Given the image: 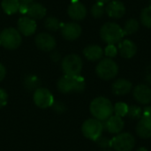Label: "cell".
<instances>
[{"mask_svg":"<svg viewBox=\"0 0 151 151\" xmlns=\"http://www.w3.org/2000/svg\"><path fill=\"white\" fill-rule=\"evenodd\" d=\"M92 116L97 120L105 121L112 116L114 112V106L111 102L106 97L99 96L95 98L89 106Z\"/></svg>","mask_w":151,"mask_h":151,"instance_id":"cell-1","label":"cell"},{"mask_svg":"<svg viewBox=\"0 0 151 151\" xmlns=\"http://www.w3.org/2000/svg\"><path fill=\"white\" fill-rule=\"evenodd\" d=\"M57 85L58 90L64 94H68L73 91L82 92L86 87L85 80L81 75L69 76L65 74L58 80Z\"/></svg>","mask_w":151,"mask_h":151,"instance_id":"cell-2","label":"cell"},{"mask_svg":"<svg viewBox=\"0 0 151 151\" xmlns=\"http://www.w3.org/2000/svg\"><path fill=\"white\" fill-rule=\"evenodd\" d=\"M125 35L123 28L115 22H107L100 29V36L107 44H116L122 41Z\"/></svg>","mask_w":151,"mask_h":151,"instance_id":"cell-3","label":"cell"},{"mask_svg":"<svg viewBox=\"0 0 151 151\" xmlns=\"http://www.w3.org/2000/svg\"><path fill=\"white\" fill-rule=\"evenodd\" d=\"M96 73L100 79L110 81L117 76L119 73V65L113 59L106 58L98 63L96 68Z\"/></svg>","mask_w":151,"mask_h":151,"instance_id":"cell-4","label":"cell"},{"mask_svg":"<svg viewBox=\"0 0 151 151\" xmlns=\"http://www.w3.org/2000/svg\"><path fill=\"white\" fill-rule=\"evenodd\" d=\"M21 41L20 33L13 27H7L0 34V43L7 50H15L19 48Z\"/></svg>","mask_w":151,"mask_h":151,"instance_id":"cell-5","label":"cell"},{"mask_svg":"<svg viewBox=\"0 0 151 151\" xmlns=\"http://www.w3.org/2000/svg\"><path fill=\"white\" fill-rule=\"evenodd\" d=\"M82 59L76 54H70L65 56L61 63V67L65 75L77 76L80 75L82 70Z\"/></svg>","mask_w":151,"mask_h":151,"instance_id":"cell-6","label":"cell"},{"mask_svg":"<svg viewBox=\"0 0 151 151\" xmlns=\"http://www.w3.org/2000/svg\"><path fill=\"white\" fill-rule=\"evenodd\" d=\"M103 131V123L96 119H87L81 127V132L83 135L91 141H97L102 136Z\"/></svg>","mask_w":151,"mask_h":151,"instance_id":"cell-7","label":"cell"},{"mask_svg":"<svg viewBox=\"0 0 151 151\" xmlns=\"http://www.w3.org/2000/svg\"><path fill=\"white\" fill-rule=\"evenodd\" d=\"M135 146V139L129 133H122L111 140V147L115 151H131Z\"/></svg>","mask_w":151,"mask_h":151,"instance_id":"cell-8","label":"cell"},{"mask_svg":"<svg viewBox=\"0 0 151 151\" xmlns=\"http://www.w3.org/2000/svg\"><path fill=\"white\" fill-rule=\"evenodd\" d=\"M33 100L35 105L41 109L50 108L55 102L51 92L45 88H39L34 91Z\"/></svg>","mask_w":151,"mask_h":151,"instance_id":"cell-9","label":"cell"},{"mask_svg":"<svg viewBox=\"0 0 151 151\" xmlns=\"http://www.w3.org/2000/svg\"><path fill=\"white\" fill-rule=\"evenodd\" d=\"M35 45L38 49L43 51H51L56 48L55 38L48 33H40L35 36Z\"/></svg>","mask_w":151,"mask_h":151,"instance_id":"cell-10","label":"cell"},{"mask_svg":"<svg viewBox=\"0 0 151 151\" xmlns=\"http://www.w3.org/2000/svg\"><path fill=\"white\" fill-rule=\"evenodd\" d=\"M81 27L75 22H69L61 27V34L63 37L68 41H74L81 35Z\"/></svg>","mask_w":151,"mask_h":151,"instance_id":"cell-11","label":"cell"},{"mask_svg":"<svg viewBox=\"0 0 151 151\" xmlns=\"http://www.w3.org/2000/svg\"><path fill=\"white\" fill-rule=\"evenodd\" d=\"M134 99L142 104H149L151 103V88L145 84L137 85L133 91Z\"/></svg>","mask_w":151,"mask_h":151,"instance_id":"cell-12","label":"cell"},{"mask_svg":"<svg viewBox=\"0 0 151 151\" xmlns=\"http://www.w3.org/2000/svg\"><path fill=\"white\" fill-rule=\"evenodd\" d=\"M105 12L112 19H120L126 13L124 4L119 0H111L105 6Z\"/></svg>","mask_w":151,"mask_h":151,"instance_id":"cell-13","label":"cell"},{"mask_svg":"<svg viewBox=\"0 0 151 151\" xmlns=\"http://www.w3.org/2000/svg\"><path fill=\"white\" fill-rule=\"evenodd\" d=\"M18 30L20 34L29 36L35 34L36 30L35 20L29 17H22L18 20Z\"/></svg>","mask_w":151,"mask_h":151,"instance_id":"cell-14","label":"cell"},{"mask_svg":"<svg viewBox=\"0 0 151 151\" xmlns=\"http://www.w3.org/2000/svg\"><path fill=\"white\" fill-rule=\"evenodd\" d=\"M103 126H104V129L107 130L109 133L119 134L123 130L125 124H124V121L121 117L115 115V116H111L108 119H106L104 121V123H103Z\"/></svg>","mask_w":151,"mask_h":151,"instance_id":"cell-15","label":"cell"},{"mask_svg":"<svg viewBox=\"0 0 151 151\" xmlns=\"http://www.w3.org/2000/svg\"><path fill=\"white\" fill-rule=\"evenodd\" d=\"M67 13L73 20H82L87 15V8L83 4L75 1L68 6Z\"/></svg>","mask_w":151,"mask_h":151,"instance_id":"cell-16","label":"cell"},{"mask_svg":"<svg viewBox=\"0 0 151 151\" xmlns=\"http://www.w3.org/2000/svg\"><path fill=\"white\" fill-rule=\"evenodd\" d=\"M136 133L139 137L142 139H149L151 137V116H142L137 126Z\"/></svg>","mask_w":151,"mask_h":151,"instance_id":"cell-17","label":"cell"},{"mask_svg":"<svg viewBox=\"0 0 151 151\" xmlns=\"http://www.w3.org/2000/svg\"><path fill=\"white\" fill-rule=\"evenodd\" d=\"M119 51L122 58H132L137 52V47L132 41L123 40L119 42Z\"/></svg>","mask_w":151,"mask_h":151,"instance_id":"cell-18","label":"cell"},{"mask_svg":"<svg viewBox=\"0 0 151 151\" xmlns=\"http://www.w3.org/2000/svg\"><path fill=\"white\" fill-rule=\"evenodd\" d=\"M133 88L131 81L126 79H119L113 82L111 86L112 93L116 96H125L127 95Z\"/></svg>","mask_w":151,"mask_h":151,"instance_id":"cell-19","label":"cell"},{"mask_svg":"<svg viewBox=\"0 0 151 151\" xmlns=\"http://www.w3.org/2000/svg\"><path fill=\"white\" fill-rule=\"evenodd\" d=\"M27 14V17L33 19L34 20L41 19L46 15V8L41 4L32 3L28 4Z\"/></svg>","mask_w":151,"mask_h":151,"instance_id":"cell-20","label":"cell"},{"mask_svg":"<svg viewBox=\"0 0 151 151\" xmlns=\"http://www.w3.org/2000/svg\"><path fill=\"white\" fill-rule=\"evenodd\" d=\"M83 55L89 61H97L103 58L104 50L98 45H88L83 50Z\"/></svg>","mask_w":151,"mask_h":151,"instance_id":"cell-21","label":"cell"},{"mask_svg":"<svg viewBox=\"0 0 151 151\" xmlns=\"http://www.w3.org/2000/svg\"><path fill=\"white\" fill-rule=\"evenodd\" d=\"M19 0H2L1 6L4 12L7 14L16 13L19 9Z\"/></svg>","mask_w":151,"mask_h":151,"instance_id":"cell-22","label":"cell"},{"mask_svg":"<svg viewBox=\"0 0 151 151\" xmlns=\"http://www.w3.org/2000/svg\"><path fill=\"white\" fill-rule=\"evenodd\" d=\"M40 79L36 75L30 74L24 79V87L29 91H35L37 88H40Z\"/></svg>","mask_w":151,"mask_h":151,"instance_id":"cell-23","label":"cell"},{"mask_svg":"<svg viewBox=\"0 0 151 151\" xmlns=\"http://www.w3.org/2000/svg\"><path fill=\"white\" fill-rule=\"evenodd\" d=\"M139 29V22L135 19H128L124 26L123 31L125 35H133L136 33Z\"/></svg>","mask_w":151,"mask_h":151,"instance_id":"cell-24","label":"cell"},{"mask_svg":"<svg viewBox=\"0 0 151 151\" xmlns=\"http://www.w3.org/2000/svg\"><path fill=\"white\" fill-rule=\"evenodd\" d=\"M141 22L148 28H151V6L145 7L141 12Z\"/></svg>","mask_w":151,"mask_h":151,"instance_id":"cell-25","label":"cell"},{"mask_svg":"<svg viewBox=\"0 0 151 151\" xmlns=\"http://www.w3.org/2000/svg\"><path fill=\"white\" fill-rule=\"evenodd\" d=\"M44 26L50 31H57L60 27V22L55 17H49L45 19Z\"/></svg>","mask_w":151,"mask_h":151,"instance_id":"cell-26","label":"cell"},{"mask_svg":"<svg viewBox=\"0 0 151 151\" xmlns=\"http://www.w3.org/2000/svg\"><path fill=\"white\" fill-rule=\"evenodd\" d=\"M104 12H105V8H104V4L99 3V2L96 3V4L91 7V10H90V12H91L92 16H93L94 18H96V19L101 18V17L104 15Z\"/></svg>","mask_w":151,"mask_h":151,"instance_id":"cell-27","label":"cell"},{"mask_svg":"<svg viewBox=\"0 0 151 151\" xmlns=\"http://www.w3.org/2000/svg\"><path fill=\"white\" fill-rule=\"evenodd\" d=\"M127 115L133 119H140L142 117V110L141 107L135 105L128 106Z\"/></svg>","mask_w":151,"mask_h":151,"instance_id":"cell-28","label":"cell"},{"mask_svg":"<svg viewBox=\"0 0 151 151\" xmlns=\"http://www.w3.org/2000/svg\"><path fill=\"white\" fill-rule=\"evenodd\" d=\"M128 111V105L124 103H118L114 106V112L119 117H125L127 115Z\"/></svg>","mask_w":151,"mask_h":151,"instance_id":"cell-29","label":"cell"},{"mask_svg":"<svg viewBox=\"0 0 151 151\" xmlns=\"http://www.w3.org/2000/svg\"><path fill=\"white\" fill-rule=\"evenodd\" d=\"M104 53H105V55H106L108 58H114V57L117 55V53H118V49H117V47L115 46V44H108L107 47L105 48Z\"/></svg>","mask_w":151,"mask_h":151,"instance_id":"cell-30","label":"cell"},{"mask_svg":"<svg viewBox=\"0 0 151 151\" xmlns=\"http://www.w3.org/2000/svg\"><path fill=\"white\" fill-rule=\"evenodd\" d=\"M51 107H52L53 111H56L57 113H63V112L65 111V109H66V108H65V105L63 103L59 102V101L54 102Z\"/></svg>","mask_w":151,"mask_h":151,"instance_id":"cell-31","label":"cell"},{"mask_svg":"<svg viewBox=\"0 0 151 151\" xmlns=\"http://www.w3.org/2000/svg\"><path fill=\"white\" fill-rule=\"evenodd\" d=\"M7 101H8L7 93L3 88H0V109L6 105Z\"/></svg>","mask_w":151,"mask_h":151,"instance_id":"cell-32","label":"cell"},{"mask_svg":"<svg viewBox=\"0 0 151 151\" xmlns=\"http://www.w3.org/2000/svg\"><path fill=\"white\" fill-rule=\"evenodd\" d=\"M97 143L100 147L102 148H109L111 147V140H109L106 137H100L97 141Z\"/></svg>","mask_w":151,"mask_h":151,"instance_id":"cell-33","label":"cell"},{"mask_svg":"<svg viewBox=\"0 0 151 151\" xmlns=\"http://www.w3.org/2000/svg\"><path fill=\"white\" fill-rule=\"evenodd\" d=\"M27 9H28V4H22V3H21L20 5H19V12L22 13V14H27Z\"/></svg>","mask_w":151,"mask_h":151,"instance_id":"cell-34","label":"cell"},{"mask_svg":"<svg viewBox=\"0 0 151 151\" xmlns=\"http://www.w3.org/2000/svg\"><path fill=\"white\" fill-rule=\"evenodd\" d=\"M5 74H6V70H5V67L0 63V81H2L4 77H5Z\"/></svg>","mask_w":151,"mask_h":151,"instance_id":"cell-35","label":"cell"},{"mask_svg":"<svg viewBox=\"0 0 151 151\" xmlns=\"http://www.w3.org/2000/svg\"><path fill=\"white\" fill-rule=\"evenodd\" d=\"M142 116H151V107H146L142 111Z\"/></svg>","mask_w":151,"mask_h":151,"instance_id":"cell-36","label":"cell"},{"mask_svg":"<svg viewBox=\"0 0 151 151\" xmlns=\"http://www.w3.org/2000/svg\"><path fill=\"white\" fill-rule=\"evenodd\" d=\"M51 58L53 59V61H58L60 58V54L58 52H54L51 54Z\"/></svg>","mask_w":151,"mask_h":151,"instance_id":"cell-37","label":"cell"},{"mask_svg":"<svg viewBox=\"0 0 151 151\" xmlns=\"http://www.w3.org/2000/svg\"><path fill=\"white\" fill-rule=\"evenodd\" d=\"M34 0H19V2H21L22 4H30L33 3Z\"/></svg>","mask_w":151,"mask_h":151,"instance_id":"cell-38","label":"cell"},{"mask_svg":"<svg viewBox=\"0 0 151 151\" xmlns=\"http://www.w3.org/2000/svg\"><path fill=\"white\" fill-rule=\"evenodd\" d=\"M146 82H147L149 85H150L151 86V73L150 74H149V75H147V77H146Z\"/></svg>","mask_w":151,"mask_h":151,"instance_id":"cell-39","label":"cell"},{"mask_svg":"<svg viewBox=\"0 0 151 151\" xmlns=\"http://www.w3.org/2000/svg\"><path fill=\"white\" fill-rule=\"evenodd\" d=\"M96 1H97V2H99V3H102V4H106V3L108 4V3H109V2H111V0H96Z\"/></svg>","mask_w":151,"mask_h":151,"instance_id":"cell-40","label":"cell"},{"mask_svg":"<svg viewBox=\"0 0 151 151\" xmlns=\"http://www.w3.org/2000/svg\"><path fill=\"white\" fill-rule=\"evenodd\" d=\"M137 151H148V150H147L146 148H143V147H142V148L138 149V150Z\"/></svg>","mask_w":151,"mask_h":151,"instance_id":"cell-41","label":"cell"},{"mask_svg":"<svg viewBox=\"0 0 151 151\" xmlns=\"http://www.w3.org/2000/svg\"><path fill=\"white\" fill-rule=\"evenodd\" d=\"M150 6H151V0H150Z\"/></svg>","mask_w":151,"mask_h":151,"instance_id":"cell-42","label":"cell"},{"mask_svg":"<svg viewBox=\"0 0 151 151\" xmlns=\"http://www.w3.org/2000/svg\"><path fill=\"white\" fill-rule=\"evenodd\" d=\"M105 151H111V150H105Z\"/></svg>","mask_w":151,"mask_h":151,"instance_id":"cell-43","label":"cell"}]
</instances>
